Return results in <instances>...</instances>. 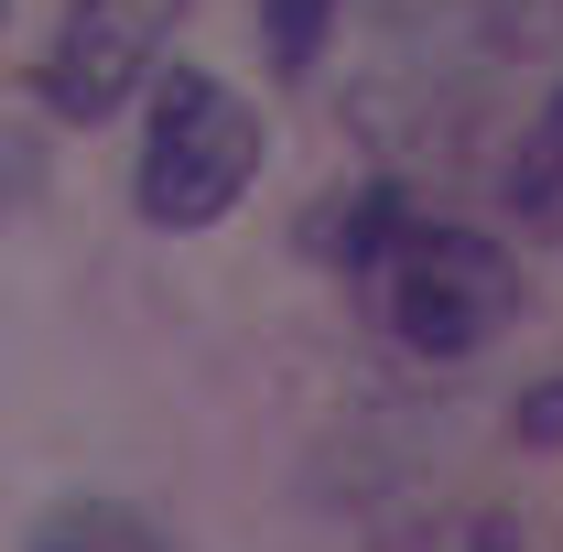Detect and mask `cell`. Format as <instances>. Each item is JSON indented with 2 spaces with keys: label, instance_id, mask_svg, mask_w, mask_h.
Masks as SVG:
<instances>
[{
  "label": "cell",
  "instance_id": "6da1fadb",
  "mask_svg": "<svg viewBox=\"0 0 563 552\" xmlns=\"http://www.w3.org/2000/svg\"><path fill=\"white\" fill-rule=\"evenodd\" d=\"M250 174H261V109L228 87V76H163V98H152V131H141V174L131 196L152 228H174V239H196L217 217L250 196Z\"/></svg>",
  "mask_w": 563,
  "mask_h": 552
},
{
  "label": "cell",
  "instance_id": "7a4b0ae2",
  "mask_svg": "<svg viewBox=\"0 0 563 552\" xmlns=\"http://www.w3.org/2000/svg\"><path fill=\"white\" fill-rule=\"evenodd\" d=\"M379 292H390V336L412 357H477L520 314V261L477 228H401L379 250Z\"/></svg>",
  "mask_w": 563,
  "mask_h": 552
},
{
  "label": "cell",
  "instance_id": "3957f363",
  "mask_svg": "<svg viewBox=\"0 0 563 552\" xmlns=\"http://www.w3.org/2000/svg\"><path fill=\"white\" fill-rule=\"evenodd\" d=\"M174 22H185V0H66V22H55V55H44V109L55 120H109V109H131L141 76L163 66V44H174Z\"/></svg>",
  "mask_w": 563,
  "mask_h": 552
},
{
  "label": "cell",
  "instance_id": "277c9868",
  "mask_svg": "<svg viewBox=\"0 0 563 552\" xmlns=\"http://www.w3.org/2000/svg\"><path fill=\"white\" fill-rule=\"evenodd\" d=\"M33 552H174V542L141 520L131 498H66V509L33 520Z\"/></svg>",
  "mask_w": 563,
  "mask_h": 552
},
{
  "label": "cell",
  "instance_id": "5b68a950",
  "mask_svg": "<svg viewBox=\"0 0 563 552\" xmlns=\"http://www.w3.org/2000/svg\"><path fill=\"white\" fill-rule=\"evenodd\" d=\"M509 207H520V228H531V239H563V87L542 98V120H531V141H520Z\"/></svg>",
  "mask_w": 563,
  "mask_h": 552
},
{
  "label": "cell",
  "instance_id": "8992f818",
  "mask_svg": "<svg viewBox=\"0 0 563 552\" xmlns=\"http://www.w3.org/2000/svg\"><path fill=\"white\" fill-rule=\"evenodd\" d=\"M477 55H563V0H466Z\"/></svg>",
  "mask_w": 563,
  "mask_h": 552
},
{
  "label": "cell",
  "instance_id": "52a82bcc",
  "mask_svg": "<svg viewBox=\"0 0 563 552\" xmlns=\"http://www.w3.org/2000/svg\"><path fill=\"white\" fill-rule=\"evenodd\" d=\"M325 33H336V0H261V55L282 76H303L325 55Z\"/></svg>",
  "mask_w": 563,
  "mask_h": 552
},
{
  "label": "cell",
  "instance_id": "ba28073f",
  "mask_svg": "<svg viewBox=\"0 0 563 552\" xmlns=\"http://www.w3.org/2000/svg\"><path fill=\"white\" fill-rule=\"evenodd\" d=\"M520 422H531V444H563V390H531Z\"/></svg>",
  "mask_w": 563,
  "mask_h": 552
}]
</instances>
